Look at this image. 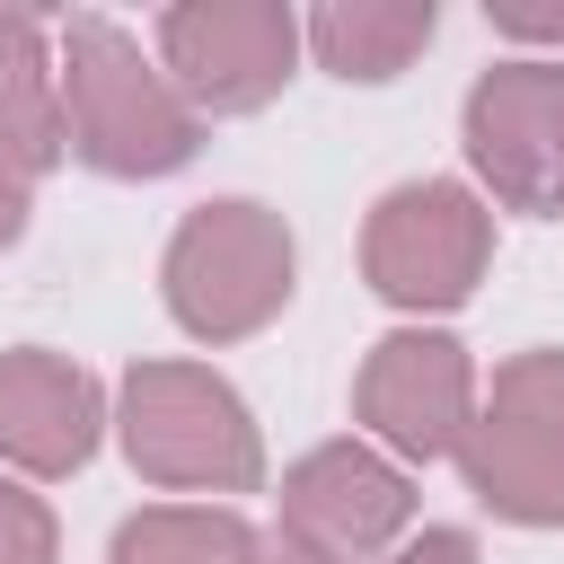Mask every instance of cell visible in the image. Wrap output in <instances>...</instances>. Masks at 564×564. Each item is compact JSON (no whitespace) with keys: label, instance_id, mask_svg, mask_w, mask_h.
Listing matches in <instances>:
<instances>
[{"label":"cell","instance_id":"8fae6325","mask_svg":"<svg viewBox=\"0 0 564 564\" xmlns=\"http://www.w3.org/2000/svg\"><path fill=\"white\" fill-rule=\"evenodd\" d=\"M0 150L26 176L70 150V132H62V62H53L35 9H0Z\"/></svg>","mask_w":564,"mask_h":564},{"label":"cell","instance_id":"277c9868","mask_svg":"<svg viewBox=\"0 0 564 564\" xmlns=\"http://www.w3.org/2000/svg\"><path fill=\"white\" fill-rule=\"evenodd\" d=\"M485 264H494V212L449 176L388 185L361 229V273L388 308H458L485 282Z\"/></svg>","mask_w":564,"mask_h":564},{"label":"cell","instance_id":"d6986e66","mask_svg":"<svg viewBox=\"0 0 564 564\" xmlns=\"http://www.w3.org/2000/svg\"><path fill=\"white\" fill-rule=\"evenodd\" d=\"M247 564H335V555H317V546H300L291 529H273V538H256V555Z\"/></svg>","mask_w":564,"mask_h":564},{"label":"cell","instance_id":"9a60e30c","mask_svg":"<svg viewBox=\"0 0 564 564\" xmlns=\"http://www.w3.org/2000/svg\"><path fill=\"white\" fill-rule=\"evenodd\" d=\"M0 564H62V529L44 511V494L0 476Z\"/></svg>","mask_w":564,"mask_h":564},{"label":"cell","instance_id":"7c38bea8","mask_svg":"<svg viewBox=\"0 0 564 564\" xmlns=\"http://www.w3.org/2000/svg\"><path fill=\"white\" fill-rule=\"evenodd\" d=\"M432 26H441L432 0H326V9L308 18V53H317L335 79L379 88V79H397V70L432 44Z\"/></svg>","mask_w":564,"mask_h":564},{"label":"cell","instance_id":"2e32d148","mask_svg":"<svg viewBox=\"0 0 564 564\" xmlns=\"http://www.w3.org/2000/svg\"><path fill=\"white\" fill-rule=\"evenodd\" d=\"M502 35H564V0H485Z\"/></svg>","mask_w":564,"mask_h":564},{"label":"cell","instance_id":"6da1fadb","mask_svg":"<svg viewBox=\"0 0 564 564\" xmlns=\"http://www.w3.org/2000/svg\"><path fill=\"white\" fill-rule=\"evenodd\" d=\"M62 132L97 176H176L203 150V115L176 97V79L97 9L62 18Z\"/></svg>","mask_w":564,"mask_h":564},{"label":"cell","instance_id":"30bf717a","mask_svg":"<svg viewBox=\"0 0 564 564\" xmlns=\"http://www.w3.org/2000/svg\"><path fill=\"white\" fill-rule=\"evenodd\" d=\"M458 476L494 520L564 529V432H546L529 414H502V405H476V423L458 441Z\"/></svg>","mask_w":564,"mask_h":564},{"label":"cell","instance_id":"9c48e42d","mask_svg":"<svg viewBox=\"0 0 564 564\" xmlns=\"http://www.w3.org/2000/svg\"><path fill=\"white\" fill-rule=\"evenodd\" d=\"M106 432V388L44 344L0 352V458L26 476H79Z\"/></svg>","mask_w":564,"mask_h":564},{"label":"cell","instance_id":"e0dca14e","mask_svg":"<svg viewBox=\"0 0 564 564\" xmlns=\"http://www.w3.org/2000/svg\"><path fill=\"white\" fill-rule=\"evenodd\" d=\"M388 564H476V538H467V529H423V538H405Z\"/></svg>","mask_w":564,"mask_h":564},{"label":"cell","instance_id":"ac0fdd59","mask_svg":"<svg viewBox=\"0 0 564 564\" xmlns=\"http://www.w3.org/2000/svg\"><path fill=\"white\" fill-rule=\"evenodd\" d=\"M26 212H35V176L0 150V247H18V229H26Z\"/></svg>","mask_w":564,"mask_h":564},{"label":"cell","instance_id":"8992f818","mask_svg":"<svg viewBox=\"0 0 564 564\" xmlns=\"http://www.w3.org/2000/svg\"><path fill=\"white\" fill-rule=\"evenodd\" d=\"M467 159L502 212L564 220V62H494L467 88Z\"/></svg>","mask_w":564,"mask_h":564},{"label":"cell","instance_id":"5bb4252c","mask_svg":"<svg viewBox=\"0 0 564 564\" xmlns=\"http://www.w3.org/2000/svg\"><path fill=\"white\" fill-rule=\"evenodd\" d=\"M485 405H502V414H529V423L564 432V352H511V361L494 370Z\"/></svg>","mask_w":564,"mask_h":564},{"label":"cell","instance_id":"5b68a950","mask_svg":"<svg viewBox=\"0 0 564 564\" xmlns=\"http://www.w3.org/2000/svg\"><path fill=\"white\" fill-rule=\"evenodd\" d=\"M300 18L282 0H176L159 18V70L194 115H256L300 62Z\"/></svg>","mask_w":564,"mask_h":564},{"label":"cell","instance_id":"7a4b0ae2","mask_svg":"<svg viewBox=\"0 0 564 564\" xmlns=\"http://www.w3.org/2000/svg\"><path fill=\"white\" fill-rule=\"evenodd\" d=\"M115 432L132 476L176 494H256L264 485V432L247 397L203 361H132L115 388Z\"/></svg>","mask_w":564,"mask_h":564},{"label":"cell","instance_id":"4fadbf2b","mask_svg":"<svg viewBox=\"0 0 564 564\" xmlns=\"http://www.w3.org/2000/svg\"><path fill=\"white\" fill-rule=\"evenodd\" d=\"M256 555V529L220 502H150L115 529V555L106 564H247Z\"/></svg>","mask_w":564,"mask_h":564},{"label":"cell","instance_id":"3957f363","mask_svg":"<svg viewBox=\"0 0 564 564\" xmlns=\"http://www.w3.org/2000/svg\"><path fill=\"white\" fill-rule=\"evenodd\" d=\"M291 273H300V247H291L282 212H264V203H203V212L176 220L159 291H167V317L194 344H238V335L282 317Z\"/></svg>","mask_w":564,"mask_h":564},{"label":"cell","instance_id":"ba28073f","mask_svg":"<svg viewBox=\"0 0 564 564\" xmlns=\"http://www.w3.org/2000/svg\"><path fill=\"white\" fill-rule=\"evenodd\" d=\"M405 520H414V485H405V467L379 458L370 441H326V449H308V458L282 476V529H291L300 546L335 555V564L397 546Z\"/></svg>","mask_w":564,"mask_h":564},{"label":"cell","instance_id":"52a82bcc","mask_svg":"<svg viewBox=\"0 0 564 564\" xmlns=\"http://www.w3.org/2000/svg\"><path fill=\"white\" fill-rule=\"evenodd\" d=\"M352 414L397 458H458V441L476 423V361H467V344L432 335V326L379 335L361 379H352Z\"/></svg>","mask_w":564,"mask_h":564}]
</instances>
